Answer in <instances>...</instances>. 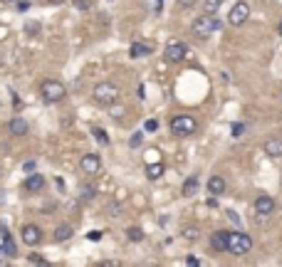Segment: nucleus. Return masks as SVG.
<instances>
[{"label": "nucleus", "mask_w": 282, "mask_h": 267, "mask_svg": "<svg viewBox=\"0 0 282 267\" xmlns=\"http://www.w3.org/2000/svg\"><path fill=\"white\" fill-rule=\"evenodd\" d=\"M25 33H28V35H38V33H40V25L33 23V20H28V23H25Z\"/></svg>", "instance_id": "4be33fe9"}, {"label": "nucleus", "mask_w": 282, "mask_h": 267, "mask_svg": "<svg viewBox=\"0 0 282 267\" xmlns=\"http://www.w3.org/2000/svg\"><path fill=\"white\" fill-rule=\"evenodd\" d=\"M72 232H75V230L70 228V225H60V228L55 230V242H65V240H70V237H72Z\"/></svg>", "instance_id": "6ab92c4d"}, {"label": "nucleus", "mask_w": 282, "mask_h": 267, "mask_svg": "<svg viewBox=\"0 0 282 267\" xmlns=\"http://www.w3.org/2000/svg\"><path fill=\"white\" fill-rule=\"evenodd\" d=\"M40 94L47 104H57V102H62L67 97V89H65V84L60 79H45L40 84Z\"/></svg>", "instance_id": "f03ea898"}, {"label": "nucleus", "mask_w": 282, "mask_h": 267, "mask_svg": "<svg viewBox=\"0 0 282 267\" xmlns=\"http://www.w3.org/2000/svg\"><path fill=\"white\" fill-rule=\"evenodd\" d=\"M94 5V0H75V8L77 10H89Z\"/></svg>", "instance_id": "5701e85b"}, {"label": "nucleus", "mask_w": 282, "mask_h": 267, "mask_svg": "<svg viewBox=\"0 0 282 267\" xmlns=\"http://www.w3.org/2000/svg\"><path fill=\"white\" fill-rule=\"evenodd\" d=\"M47 3H52V5H62V3H67V0H47Z\"/></svg>", "instance_id": "f704fd0d"}, {"label": "nucleus", "mask_w": 282, "mask_h": 267, "mask_svg": "<svg viewBox=\"0 0 282 267\" xmlns=\"http://www.w3.org/2000/svg\"><path fill=\"white\" fill-rule=\"evenodd\" d=\"M126 237H129L131 242H141V240H144V230L141 228H129L126 230Z\"/></svg>", "instance_id": "412c9836"}, {"label": "nucleus", "mask_w": 282, "mask_h": 267, "mask_svg": "<svg viewBox=\"0 0 282 267\" xmlns=\"http://www.w3.org/2000/svg\"><path fill=\"white\" fill-rule=\"evenodd\" d=\"M159 3H161V0H159Z\"/></svg>", "instance_id": "e433bc0d"}, {"label": "nucleus", "mask_w": 282, "mask_h": 267, "mask_svg": "<svg viewBox=\"0 0 282 267\" xmlns=\"http://www.w3.org/2000/svg\"><path fill=\"white\" fill-rule=\"evenodd\" d=\"M87 237H89V240H99V237H102V232H97V230H94V232H89Z\"/></svg>", "instance_id": "473e14b6"}, {"label": "nucleus", "mask_w": 282, "mask_h": 267, "mask_svg": "<svg viewBox=\"0 0 282 267\" xmlns=\"http://www.w3.org/2000/svg\"><path fill=\"white\" fill-rule=\"evenodd\" d=\"M198 183H201V181H198V176H196V173H193V176H188V178H186V183H183V195H186V198H191V195H193V193L198 191Z\"/></svg>", "instance_id": "f3484780"}, {"label": "nucleus", "mask_w": 282, "mask_h": 267, "mask_svg": "<svg viewBox=\"0 0 282 267\" xmlns=\"http://www.w3.org/2000/svg\"><path fill=\"white\" fill-rule=\"evenodd\" d=\"M252 250V237L247 232H228V252L235 255V257H242Z\"/></svg>", "instance_id": "7ed1b4c3"}, {"label": "nucleus", "mask_w": 282, "mask_h": 267, "mask_svg": "<svg viewBox=\"0 0 282 267\" xmlns=\"http://www.w3.org/2000/svg\"><path fill=\"white\" fill-rule=\"evenodd\" d=\"M20 235H23V242H25L28 247H35V245L42 242V230L38 228V225H25Z\"/></svg>", "instance_id": "1a4fd4ad"}, {"label": "nucleus", "mask_w": 282, "mask_h": 267, "mask_svg": "<svg viewBox=\"0 0 282 267\" xmlns=\"http://www.w3.org/2000/svg\"><path fill=\"white\" fill-rule=\"evenodd\" d=\"M92 99L97 104H102V107H109V104H114L119 99V87L114 82H99L92 89Z\"/></svg>", "instance_id": "f257e3e1"}, {"label": "nucleus", "mask_w": 282, "mask_h": 267, "mask_svg": "<svg viewBox=\"0 0 282 267\" xmlns=\"http://www.w3.org/2000/svg\"><path fill=\"white\" fill-rule=\"evenodd\" d=\"M28 262H35V265H45V260H42L40 255H30V257H28Z\"/></svg>", "instance_id": "c756f323"}, {"label": "nucleus", "mask_w": 282, "mask_h": 267, "mask_svg": "<svg viewBox=\"0 0 282 267\" xmlns=\"http://www.w3.org/2000/svg\"><path fill=\"white\" fill-rule=\"evenodd\" d=\"M163 55H166V60H168V62H183V60H186V55H188V50H186V45H183V42H168V45H166V50H163Z\"/></svg>", "instance_id": "0eeeda50"}, {"label": "nucleus", "mask_w": 282, "mask_h": 267, "mask_svg": "<svg viewBox=\"0 0 282 267\" xmlns=\"http://www.w3.org/2000/svg\"><path fill=\"white\" fill-rule=\"evenodd\" d=\"M163 171H166V168H163V163H161V161H154V163H149V166H146V176H149L151 181L161 178V176H163Z\"/></svg>", "instance_id": "a211bd4d"}, {"label": "nucleus", "mask_w": 282, "mask_h": 267, "mask_svg": "<svg viewBox=\"0 0 282 267\" xmlns=\"http://www.w3.org/2000/svg\"><path fill=\"white\" fill-rule=\"evenodd\" d=\"M245 131V124H233V136H242Z\"/></svg>", "instance_id": "c85d7f7f"}, {"label": "nucleus", "mask_w": 282, "mask_h": 267, "mask_svg": "<svg viewBox=\"0 0 282 267\" xmlns=\"http://www.w3.org/2000/svg\"><path fill=\"white\" fill-rule=\"evenodd\" d=\"M280 35H282V20H280Z\"/></svg>", "instance_id": "c9c22d12"}, {"label": "nucleus", "mask_w": 282, "mask_h": 267, "mask_svg": "<svg viewBox=\"0 0 282 267\" xmlns=\"http://www.w3.org/2000/svg\"><path fill=\"white\" fill-rule=\"evenodd\" d=\"M0 3H3V5H18L20 0H0Z\"/></svg>", "instance_id": "72a5a7b5"}, {"label": "nucleus", "mask_w": 282, "mask_h": 267, "mask_svg": "<svg viewBox=\"0 0 282 267\" xmlns=\"http://www.w3.org/2000/svg\"><path fill=\"white\" fill-rule=\"evenodd\" d=\"M94 136L99 139V144H107V141H109V139H107V131H104V129H94Z\"/></svg>", "instance_id": "a878e982"}, {"label": "nucleus", "mask_w": 282, "mask_h": 267, "mask_svg": "<svg viewBox=\"0 0 282 267\" xmlns=\"http://www.w3.org/2000/svg\"><path fill=\"white\" fill-rule=\"evenodd\" d=\"M186 265H201V262H198V257H186Z\"/></svg>", "instance_id": "2f4dec72"}, {"label": "nucleus", "mask_w": 282, "mask_h": 267, "mask_svg": "<svg viewBox=\"0 0 282 267\" xmlns=\"http://www.w3.org/2000/svg\"><path fill=\"white\" fill-rule=\"evenodd\" d=\"M255 213L257 215H272L275 213V200L270 198V195H257V200H255Z\"/></svg>", "instance_id": "9d476101"}, {"label": "nucleus", "mask_w": 282, "mask_h": 267, "mask_svg": "<svg viewBox=\"0 0 282 267\" xmlns=\"http://www.w3.org/2000/svg\"><path fill=\"white\" fill-rule=\"evenodd\" d=\"M141 139H144V131H136V134L129 139V146H131V149H134V146H139V144H141Z\"/></svg>", "instance_id": "b1692460"}, {"label": "nucleus", "mask_w": 282, "mask_h": 267, "mask_svg": "<svg viewBox=\"0 0 282 267\" xmlns=\"http://www.w3.org/2000/svg\"><path fill=\"white\" fill-rule=\"evenodd\" d=\"M171 131H173L176 136H191V134L198 131V121L188 114H178L171 119Z\"/></svg>", "instance_id": "39448f33"}, {"label": "nucleus", "mask_w": 282, "mask_h": 267, "mask_svg": "<svg viewBox=\"0 0 282 267\" xmlns=\"http://www.w3.org/2000/svg\"><path fill=\"white\" fill-rule=\"evenodd\" d=\"M191 30H193V35L198 40H205L213 35V30H218V20H215L210 13H203V15H198V18L193 20Z\"/></svg>", "instance_id": "20e7f679"}, {"label": "nucleus", "mask_w": 282, "mask_h": 267, "mask_svg": "<svg viewBox=\"0 0 282 267\" xmlns=\"http://www.w3.org/2000/svg\"><path fill=\"white\" fill-rule=\"evenodd\" d=\"M8 129H10V134H13V136H25V134L30 131V124H28L23 116H15V119H10Z\"/></svg>", "instance_id": "f8f14e48"}, {"label": "nucleus", "mask_w": 282, "mask_h": 267, "mask_svg": "<svg viewBox=\"0 0 282 267\" xmlns=\"http://www.w3.org/2000/svg\"><path fill=\"white\" fill-rule=\"evenodd\" d=\"M82 198H84V200H92V198H94V191H92V188H84V191H82Z\"/></svg>", "instance_id": "7c9ffc66"}, {"label": "nucleus", "mask_w": 282, "mask_h": 267, "mask_svg": "<svg viewBox=\"0 0 282 267\" xmlns=\"http://www.w3.org/2000/svg\"><path fill=\"white\" fill-rule=\"evenodd\" d=\"M220 5H223V0H203V10L210 13V15H215L220 10Z\"/></svg>", "instance_id": "aec40b11"}, {"label": "nucleus", "mask_w": 282, "mask_h": 267, "mask_svg": "<svg viewBox=\"0 0 282 267\" xmlns=\"http://www.w3.org/2000/svg\"><path fill=\"white\" fill-rule=\"evenodd\" d=\"M210 247L215 252H228V232L225 230H218L210 235Z\"/></svg>", "instance_id": "9b49d317"}, {"label": "nucleus", "mask_w": 282, "mask_h": 267, "mask_svg": "<svg viewBox=\"0 0 282 267\" xmlns=\"http://www.w3.org/2000/svg\"><path fill=\"white\" fill-rule=\"evenodd\" d=\"M265 153L270 158H280L282 156V139H267L265 141Z\"/></svg>", "instance_id": "2eb2a0df"}, {"label": "nucleus", "mask_w": 282, "mask_h": 267, "mask_svg": "<svg viewBox=\"0 0 282 267\" xmlns=\"http://www.w3.org/2000/svg\"><path fill=\"white\" fill-rule=\"evenodd\" d=\"M208 193L223 195V193H225V178H223V176H210V181H208Z\"/></svg>", "instance_id": "4468645a"}, {"label": "nucleus", "mask_w": 282, "mask_h": 267, "mask_svg": "<svg viewBox=\"0 0 282 267\" xmlns=\"http://www.w3.org/2000/svg\"><path fill=\"white\" fill-rule=\"evenodd\" d=\"M144 129H146V131H156V129H159V121H156V119H149V121L144 124Z\"/></svg>", "instance_id": "cd10ccee"}, {"label": "nucleus", "mask_w": 282, "mask_h": 267, "mask_svg": "<svg viewBox=\"0 0 282 267\" xmlns=\"http://www.w3.org/2000/svg\"><path fill=\"white\" fill-rule=\"evenodd\" d=\"M129 55H131V57H146V55H154V50H151L146 42H131Z\"/></svg>", "instance_id": "dca6fc26"}, {"label": "nucleus", "mask_w": 282, "mask_h": 267, "mask_svg": "<svg viewBox=\"0 0 282 267\" xmlns=\"http://www.w3.org/2000/svg\"><path fill=\"white\" fill-rule=\"evenodd\" d=\"M25 191H28V193L45 191V178H42L40 173H30V176L25 178Z\"/></svg>", "instance_id": "ddd939ff"}, {"label": "nucleus", "mask_w": 282, "mask_h": 267, "mask_svg": "<svg viewBox=\"0 0 282 267\" xmlns=\"http://www.w3.org/2000/svg\"><path fill=\"white\" fill-rule=\"evenodd\" d=\"M80 168L82 173H89V176H94V173H99L102 171V158L97 156V153H84L80 161Z\"/></svg>", "instance_id": "6e6552de"}, {"label": "nucleus", "mask_w": 282, "mask_h": 267, "mask_svg": "<svg viewBox=\"0 0 282 267\" xmlns=\"http://www.w3.org/2000/svg\"><path fill=\"white\" fill-rule=\"evenodd\" d=\"M183 237L186 240H198V228H186L183 230Z\"/></svg>", "instance_id": "393cba45"}, {"label": "nucleus", "mask_w": 282, "mask_h": 267, "mask_svg": "<svg viewBox=\"0 0 282 267\" xmlns=\"http://www.w3.org/2000/svg\"><path fill=\"white\" fill-rule=\"evenodd\" d=\"M247 18H250V5L240 0V3H235L233 8H230V13H228V23L233 25V28H240L247 23Z\"/></svg>", "instance_id": "423d86ee"}, {"label": "nucleus", "mask_w": 282, "mask_h": 267, "mask_svg": "<svg viewBox=\"0 0 282 267\" xmlns=\"http://www.w3.org/2000/svg\"><path fill=\"white\" fill-rule=\"evenodd\" d=\"M176 3H178V8H183V10H191V8H193L198 0H176Z\"/></svg>", "instance_id": "bb28decb"}]
</instances>
